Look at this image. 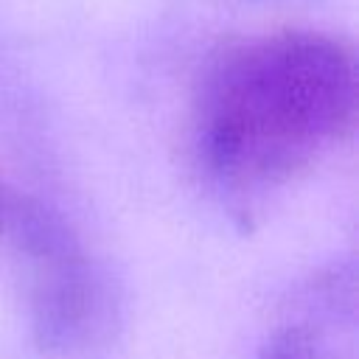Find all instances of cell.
Returning a JSON list of instances; mask_svg holds the SVG:
<instances>
[{
	"label": "cell",
	"mask_w": 359,
	"mask_h": 359,
	"mask_svg": "<svg viewBox=\"0 0 359 359\" xmlns=\"http://www.w3.org/2000/svg\"><path fill=\"white\" fill-rule=\"evenodd\" d=\"M356 107V56L339 36L283 28L236 39L196 84L194 154L219 191L255 202L342 146Z\"/></svg>",
	"instance_id": "6da1fadb"
},
{
	"label": "cell",
	"mask_w": 359,
	"mask_h": 359,
	"mask_svg": "<svg viewBox=\"0 0 359 359\" xmlns=\"http://www.w3.org/2000/svg\"><path fill=\"white\" fill-rule=\"evenodd\" d=\"M31 328L42 348H76L98 314V280L79 238L48 210H20Z\"/></svg>",
	"instance_id": "7a4b0ae2"
},
{
	"label": "cell",
	"mask_w": 359,
	"mask_h": 359,
	"mask_svg": "<svg viewBox=\"0 0 359 359\" xmlns=\"http://www.w3.org/2000/svg\"><path fill=\"white\" fill-rule=\"evenodd\" d=\"M306 303L264 339L252 359H356L353 286L342 292L339 283H325Z\"/></svg>",
	"instance_id": "3957f363"
}]
</instances>
